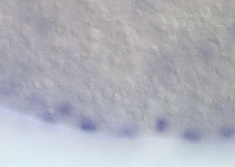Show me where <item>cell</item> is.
I'll use <instances>...</instances> for the list:
<instances>
[{"label":"cell","instance_id":"cell-1","mask_svg":"<svg viewBox=\"0 0 235 167\" xmlns=\"http://www.w3.org/2000/svg\"><path fill=\"white\" fill-rule=\"evenodd\" d=\"M184 138L191 142H198L201 139L200 134L195 130H188L184 133Z\"/></svg>","mask_w":235,"mask_h":167},{"label":"cell","instance_id":"cell-2","mask_svg":"<svg viewBox=\"0 0 235 167\" xmlns=\"http://www.w3.org/2000/svg\"><path fill=\"white\" fill-rule=\"evenodd\" d=\"M220 133L223 137L226 138L232 137L235 134V129L234 128L228 127H224L221 129Z\"/></svg>","mask_w":235,"mask_h":167},{"label":"cell","instance_id":"cell-3","mask_svg":"<svg viewBox=\"0 0 235 167\" xmlns=\"http://www.w3.org/2000/svg\"><path fill=\"white\" fill-rule=\"evenodd\" d=\"M156 126L158 131L162 132L164 131L167 128V122L164 118H160L157 121Z\"/></svg>","mask_w":235,"mask_h":167},{"label":"cell","instance_id":"cell-4","mask_svg":"<svg viewBox=\"0 0 235 167\" xmlns=\"http://www.w3.org/2000/svg\"><path fill=\"white\" fill-rule=\"evenodd\" d=\"M39 116L43 120L46 122H48L49 123H53L55 122V119L52 116V113L50 112H41L39 114Z\"/></svg>","mask_w":235,"mask_h":167},{"label":"cell","instance_id":"cell-5","mask_svg":"<svg viewBox=\"0 0 235 167\" xmlns=\"http://www.w3.org/2000/svg\"><path fill=\"white\" fill-rule=\"evenodd\" d=\"M123 133L128 136L135 135L137 133L138 130L137 127L133 126H130L125 128L123 130Z\"/></svg>","mask_w":235,"mask_h":167},{"label":"cell","instance_id":"cell-6","mask_svg":"<svg viewBox=\"0 0 235 167\" xmlns=\"http://www.w3.org/2000/svg\"><path fill=\"white\" fill-rule=\"evenodd\" d=\"M79 99L81 101L86 102L91 99V95L88 91H83L79 95Z\"/></svg>","mask_w":235,"mask_h":167},{"label":"cell","instance_id":"cell-7","mask_svg":"<svg viewBox=\"0 0 235 167\" xmlns=\"http://www.w3.org/2000/svg\"><path fill=\"white\" fill-rule=\"evenodd\" d=\"M82 130L87 132L94 131L96 130V127L94 124L90 123H83L81 125Z\"/></svg>","mask_w":235,"mask_h":167},{"label":"cell","instance_id":"cell-8","mask_svg":"<svg viewBox=\"0 0 235 167\" xmlns=\"http://www.w3.org/2000/svg\"><path fill=\"white\" fill-rule=\"evenodd\" d=\"M82 117L86 120H90L93 117V113L89 108H85L81 112Z\"/></svg>","mask_w":235,"mask_h":167},{"label":"cell","instance_id":"cell-9","mask_svg":"<svg viewBox=\"0 0 235 167\" xmlns=\"http://www.w3.org/2000/svg\"><path fill=\"white\" fill-rule=\"evenodd\" d=\"M89 36L91 38L94 40H98L100 39L101 36L100 31L96 29H93L89 31Z\"/></svg>","mask_w":235,"mask_h":167},{"label":"cell","instance_id":"cell-10","mask_svg":"<svg viewBox=\"0 0 235 167\" xmlns=\"http://www.w3.org/2000/svg\"><path fill=\"white\" fill-rule=\"evenodd\" d=\"M113 93L110 88H105L103 89L102 92V96L103 98L105 99H108L109 98H111Z\"/></svg>","mask_w":235,"mask_h":167},{"label":"cell","instance_id":"cell-11","mask_svg":"<svg viewBox=\"0 0 235 167\" xmlns=\"http://www.w3.org/2000/svg\"><path fill=\"white\" fill-rule=\"evenodd\" d=\"M70 107L67 105H64L61 107L60 110L62 113L68 115L71 113V109Z\"/></svg>","mask_w":235,"mask_h":167},{"label":"cell","instance_id":"cell-12","mask_svg":"<svg viewBox=\"0 0 235 167\" xmlns=\"http://www.w3.org/2000/svg\"><path fill=\"white\" fill-rule=\"evenodd\" d=\"M42 84H43L44 87L46 88H51L53 85V83L50 79H45V80H43Z\"/></svg>","mask_w":235,"mask_h":167},{"label":"cell","instance_id":"cell-13","mask_svg":"<svg viewBox=\"0 0 235 167\" xmlns=\"http://www.w3.org/2000/svg\"><path fill=\"white\" fill-rule=\"evenodd\" d=\"M215 30L217 32L221 33H224L226 32L227 29L224 25H217L215 27Z\"/></svg>","mask_w":235,"mask_h":167},{"label":"cell","instance_id":"cell-14","mask_svg":"<svg viewBox=\"0 0 235 167\" xmlns=\"http://www.w3.org/2000/svg\"><path fill=\"white\" fill-rule=\"evenodd\" d=\"M112 101L113 102L116 103L119 102V101L120 100V97L119 96V94L118 93H115L114 94L112 95Z\"/></svg>","mask_w":235,"mask_h":167},{"label":"cell","instance_id":"cell-15","mask_svg":"<svg viewBox=\"0 0 235 167\" xmlns=\"http://www.w3.org/2000/svg\"><path fill=\"white\" fill-rule=\"evenodd\" d=\"M170 23L172 24V25L174 27H175L176 29H177L179 27V22L178 21H176L174 18H172L171 21H170Z\"/></svg>","mask_w":235,"mask_h":167},{"label":"cell","instance_id":"cell-16","mask_svg":"<svg viewBox=\"0 0 235 167\" xmlns=\"http://www.w3.org/2000/svg\"><path fill=\"white\" fill-rule=\"evenodd\" d=\"M158 17H159L160 21L162 23H164V24H166V23H167L166 19L164 17V16L161 15H159V16H158Z\"/></svg>","mask_w":235,"mask_h":167},{"label":"cell","instance_id":"cell-17","mask_svg":"<svg viewBox=\"0 0 235 167\" xmlns=\"http://www.w3.org/2000/svg\"><path fill=\"white\" fill-rule=\"evenodd\" d=\"M170 38L171 39L173 40H176V37L175 36L171 35V36H170Z\"/></svg>","mask_w":235,"mask_h":167},{"label":"cell","instance_id":"cell-18","mask_svg":"<svg viewBox=\"0 0 235 167\" xmlns=\"http://www.w3.org/2000/svg\"><path fill=\"white\" fill-rule=\"evenodd\" d=\"M152 48H153V49L155 50L156 51H158V48H157V47H156L155 45H152Z\"/></svg>","mask_w":235,"mask_h":167}]
</instances>
